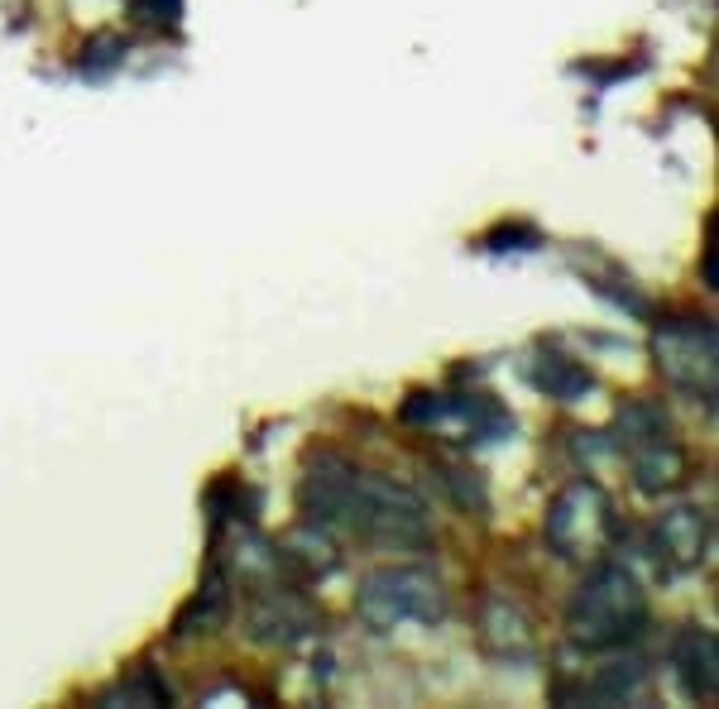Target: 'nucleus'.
Listing matches in <instances>:
<instances>
[{
  "mask_svg": "<svg viewBox=\"0 0 719 709\" xmlns=\"http://www.w3.org/2000/svg\"><path fill=\"white\" fill-rule=\"evenodd\" d=\"M92 67H111L115 58H121V39H92Z\"/></svg>",
  "mask_w": 719,
  "mask_h": 709,
  "instance_id": "20",
  "label": "nucleus"
},
{
  "mask_svg": "<svg viewBox=\"0 0 719 709\" xmlns=\"http://www.w3.org/2000/svg\"><path fill=\"white\" fill-rule=\"evenodd\" d=\"M403 417H408V423H441V417H451V398H441V394H413L408 403H403Z\"/></svg>",
  "mask_w": 719,
  "mask_h": 709,
  "instance_id": "17",
  "label": "nucleus"
},
{
  "mask_svg": "<svg viewBox=\"0 0 719 709\" xmlns=\"http://www.w3.org/2000/svg\"><path fill=\"white\" fill-rule=\"evenodd\" d=\"M647 628V595L628 566L604 561L581 581V590L566 604V633L585 653H609V647L633 643Z\"/></svg>",
  "mask_w": 719,
  "mask_h": 709,
  "instance_id": "1",
  "label": "nucleus"
},
{
  "mask_svg": "<svg viewBox=\"0 0 719 709\" xmlns=\"http://www.w3.org/2000/svg\"><path fill=\"white\" fill-rule=\"evenodd\" d=\"M226 618V585L221 581H207V590L187 604L173 624V638H197V633H211L216 624Z\"/></svg>",
  "mask_w": 719,
  "mask_h": 709,
  "instance_id": "15",
  "label": "nucleus"
},
{
  "mask_svg": "<svg viewBox=\"0 0 719 709\" xmlns=\"http://www.w3.org/2000/svg\"><path fill=\"white\" fill-rule=\"evenodd\" d=\"M446 484L456 489V499L466 503V509H475V513L484 509V484L475 480V470H451V475H446Z\"/></svg>",
  "mask_w": 719,
  "mask_h": 709,
  "instance_id": "18",
  "label": "nucleus"
},
{
  "mask_svg": "<svg viewBox=\"0 0 719 709\" xmlns=\"http://www.w3.org/2000/svg\"><path fill=\"white\" fill-rule=\"evenodd\" d=\"M671 676L681 686L686 700H715L719 696V643L710 628L700 624H686L671 633Z\"/></svg>",
  "mask_w": 719,
  "mask_h": 709,
  "instance_id": "7",
  "label": "nucleus"
},
{
  "mask_svg": "<svg viewBox=\"0 0 719 709\" xmlns=\"http://www.w3.org/2000/svg\"><path fill=\"white\" fill-rule=\"evenodd\" d=\"M480 628H484V647L499 657H532V628H528V614L518 609L513 599H484V614H480Z\"/></svg>",
  "mask_w": 719,
  "mask_h": 709,
  "instance_id": "11",
  "label": "nucleus"
},
{
  "mask_svg": "<svg viewBox=\"0 0 719 709\" xmlns=\"http://www.w3.org/2000/svg\"><path fill=\"white\" fill-rule=\"evenodd\" d=\"M451 417H460V423H466L480 441H503V437H513V417H509V408H499V403L484 398V394L451 398Z\"/></svg>",
  "mask_w": 719,
  "mask_h": 709,
  "instance_id": "13",
  "label": "nucleus"
},
{
  "mask_svg": "<svg viewBox=\"0 0 719 709\" xmlns=\"http://www.w3.org/2000/svg\"><path fill=\"white\" fill-rule=\"evenodd\" d=\"M653 546L667 571H696L710 556V518L700 509H686V503L681 509H667L653 528Z\"/></svg>",
  "mask_w": 719,
  "mask_h": 709,
  "instance_id": "8",
  "label": "nucleus"
},
{
  "mask_svg": "<svg viewBox=\"0 0 719 709\" xmlns=\"http://www.w3.org/2000/svg\"><path fill=\"white\" fill-rule=\"evenodd\" d=\"M618 446L628 451V466H633V484L643 494H671V489L686 484L690 475V456L686 446L676 441V427L661 403L653 398H633L618 408Z\"/></svg>",
  "mask_w": 719,
  "mask_h": 709,
  "instance_id": "3",
  "label": "nucleus"
},
{
  "mask_svg": "<svg viewBox=\"0 0 719 709\" xmlns=\"http://www.w3.org/2000/svg\"><path fill=\"white\" fill-rule=\"evenodd\" d=\"M355 614L365 618L374 633H388L403 624L431 628L446 618V585H441V575L427 566H379L359 585Z\"/></svg>",
  "mask_w": 719,
  "mask_h": 709,
  "instance_id": "4",
  "label": "nucleus"
},
{
  "mask_svg": "<svg viewBox=\"0 0 719 709\" xmlns=\"http://www.w3.org/2000/svg\"><path fill=\"white\" fill-rule=\"evenodd\" d=\"M546 542H552L556 556H595L600 546H609L618 538V513H614V499L604 494L595 480H571L561 494L552 499L546 509Z\"/></svg>",
  "mask_w": 719,
  "mask_h": 709,
  "instance_id": "5",
  "label": "nucleus"
},
{
  "mask_svg": "<svg viewBox=\"0 0 719 709\" xmlns=\"http://www.w3.org/2000/svg\"><path fill=\"white\" fill-rule=\"evenodd\" d=\"M638 686H643V667H638V661H614V667H604L590 686H581V700H590V705H624V700L638 696Z\"/></svg>",
  "mask_w": 719,
  "mask_h": 709,
  "instance_id": "14",
  "label": "nucleus"
},
{
  "mask_svg": "<svg viewBox=\"0 0 719 709\" xmlns=\"http://www.w3.org/2000/svg\"><path fill=\"white\" fill-rule=\"evenodd\" d=\"M135 14L149 24H178L183 0H135Z\"/></svg>",
  "mask_w": 719,
  "mask_h": 709,
  "instance_id": "19",
  "label": "nucleus"
},
{
  "mask_svg": "<svg viewBox=\"0 0 719 709\" xmlns=\"http://www.w3.org/2000/svg\"><path fill=\"white\" fill-rule=\"evenodd\" d=\"M657 369L667 374L676 388L690 398L715 403V374H719V345H715V322L710 316H676L661 322L653 336Z\"/></svg>",
  "mask_w": 719,
  "mask_h": 709,
  "instance_id": "6",
  "label": "nucleus"
},
{
  "mask_svg": "<svg viewBox=\"0 0 719 709\" xmlns=\"http://www.w3.org/2000/svg\"><path fill=\"white\" fill-rule=\"evenodd\" d=\"M106 705H173V690L154 667H139L121 690H111Z\"/></svg>",
  "mask_w": 719,
  "mask_h": 709,
  "instance_id": "16",
  "label": "nucleus"
},
{
  "mask_svg": "<svg viewBox=\"0 0 719 709\" xmlns=\"http://www.w3.org/2000/svg\"><path fill=\"white\" fill-rule=\"evenodd\" d=\"M336 528L374 546H427L431 542L427 503L408 484H394L369 470H355L351 494H345L336 513Z\"/></svg>",
  "mask_w": 719,
  "mask_h": 709,
  "instance_id": "2",
  "label": "nucleus"
},
{
  "mask_svg": "<svg viewBox=\"0 0 719 709\" xmlns=\"http://www.w3.org/2000/svg\"><path fill=\"white\" fill-rule=\"evenodd\" d=\"M532 384H538L546 398H561V403H581L590 388H595L590 369L575 365V359H566V355H542L538 369H532Z\"/></svg>",
  "mask_w": 719,
  "mask_h": 709,
  "instance_id": "12",
  "label": "nucleus"
},
{
  "mask_svg": "<svg viewBox=\"0 0 719 709\" xmlns=\"http://www.w3.org/2000/svg\"><path fill=\"white\" fill-rule=\"evenodd\" d=\"M312 628H316V614L293 595V590H269V595H259L254 609H250V633L259 643L293 647L298 638H308Z\"/></svg>",
  "mask_w": 719,
  "mask_h": 709,
  "instance_id": "10",
  "label": "nucleus"
},
{
  "mask_svg": "<svg viewBox=\"0 0 719 709\" xmlns=\"http://www.w3.org/2000/svg\"><path fill=\"white\" fill-rule=\"evenodd\" d=\"M351 480H355V466L336 451H322L308 460V475H302V489H298V503L302 513L312 518L316 528H336V513L345 494H351Z\"/></svg>",
  "mask_w": 719,
  "mask_h": 709,
  "instance_id": "9",
  "label": "nucleus"
}]
</instances>
